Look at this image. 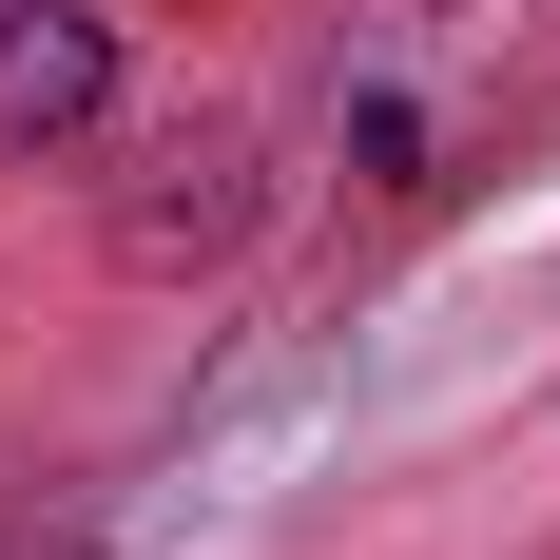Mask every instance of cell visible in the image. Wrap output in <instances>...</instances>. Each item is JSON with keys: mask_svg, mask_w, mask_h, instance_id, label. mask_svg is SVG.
Returning <instances> with one entry per match:
<instances>
[{"mask_svg": "<svg viewBox=\"0 0 560 560\" xmlns=\"http://www.w3.org/2000/svg\"><path fill=\"white\" fill-rule=\"evenodd\" d=\"M97 97H116V20H78V0H0V155L78 136Z\"/></svg>", "mask_w": 560, "mask_h": 560, "instance_id": "cell-1", "label": "cell"}]
</instances>
